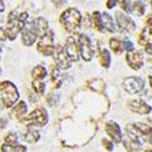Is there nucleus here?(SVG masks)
Wrapping results in <instances>:
<instances>
[{"mask_svg":"<svg viewBox=\"0 0 152 152\" xmlns=\"http://www.w3.org/2000/svg\"><path fill=\"white\" fill-rule=\"evenodd\" d=\"M27 18H28V14L27 12H22V14H17V11H11L9 18H7V27L5 33L7 34L9 39L14 40L17 37V34L23 31V28L26 27L27 23Z\"/></svg>","mask_w":152,"mask_h":152,"instance_id":"obj_1","label":"nucleus"},{"mask_svg":"<svg viewBox=\"0 0 152 152\" xmlns=\"http://www.w3.org/2000/svg\"><path fill=\"white\" fill-rule=\"evenodd\" d=\"M60 20H61L62 26L67 31L72 32V31H75V29L79 28L80 23H82V15L77 9L71 7L63 12Z\"/></svg>","mask_w":152,"mask_h":152,"instance_id":"obj_2","label":"nucleus"},{"mask_svg":"<svg viewBox=\"0 0 152 152\" xmlns=\"http://www.w3.org/2000/svg\"><path fill=\"white\" fill-rule=\"evenodd\" d=\"M0 91H1V99L5 107H12L18 100L20 94L17 88L11 82H1L0 83Z\"/></svg>","mask_w":152,"mask_h":152,"instance_id":"obj_3","label":"nucleus"},{"mask_svg":"<svg viewBox=\"0 0 152 152\" xmlns=\"http://www.w3.org/2000/svg\"><path fill=\"white\" fill-rule=\"evenodd\" d=\"M21 122L26 125H39L43 126L48 123V113L44 108H37L34 110L29 116L26 118H22Z\"/></svg>","mask_w":152,"mask_h":152,"instance_id":"obj_4","label":"nucleus"},{"mask_svg":"<svg viewBox=\"0 0 152 152\" xmlns=\"http://www.w3.org/2000/svg\"><path fill=\"white\" fill-rule=\"evenodd\" d=\"M38 50L45 56H51L55 51V45H54V33L51 31H48L42 38L39 43L37 45Z\"/></svg>","mask_w":152,"mask_h":152,"instance_id":"obj_5","label":"nucleus"},{"mask_svg":"<svg viewBox=\"0 0 152 152\" xmlns=\"http://www.w3.org/2000/svg\"><path fill=\"white\" fill-rule=\"evenodd\" d=\"M78 45H79V53L84 61H90L94 55V49L91 46V42L89 37L85 34H80L78 38Z\"/></svg>","mask_w":152,"mask_h":152,"instance_id":"obj_6","label":"nucleus"},{"mask_svg":"<svg viewBox=\"0 0 152 152\" xmlns=\"http://www.w3.org/2000/svg\"><path fill=\"white\" fill-rule=\"evenodd\" d=\"M145 82L140 77H128L123 80V88L129 94H137L144 90Z\"/></svg>","mask_w":152,"mask_h":152,"instance_id":"obj_7","label":"nucleus"},{"mask_svg":"<svg viewBox=\"0 0 152 152\" xmlns=\"http://www.w3.org/2000/svg\"><path fill=\"white\" fill-rule=\"evenodd\" d=\"M48 27H49V24H48L46 20H44L43 17H38V18L33 20L32 22H29V23L27 24L26 28H28L37 38H38V37L42 38V37L49 31Z\"/></svg>","mask_w":152,"mask_h":152,"instance_id":"obj_8","label":"nucleus"},{"mask_svg":"<svg viewBox=\"0 0 152 152\" xmlns=\"http://www.w3.org/2000/svg\"><path fill=\"white\" fill-rule=\"evenodd\" d=\"M54 56H55V61L57 63L58 68L61 69H68L71 67V60L67 56L66 51H65V48H62L61 45L55 46V51H54Z\"/></svg>","mask_w":152,"mask_h":152,"instance_id":"obj_9","label":"nucleus"},{"mask_svg":"<svg viewBox=\"0 0 152 152\" xmlns=\"http://www.w3.org/2000/svg\"><path fill=\"white\" fill-rule=\"evenodd\" d=\"M65 51L67 54V56L69 57L71 62L75 61L77 62L79 60V45H78V42L74 39L73 37H68L66 39V48H65Z\"/></svg>","mask_w":152,"mask_h":152,"instance_id":"obj_10","label":"nucleus"},{"mask_svg":"<svg viewBox=\"0 0 152 152\" xmlns=\"http://www.w3.org/2000/svg\"><path fill=\"white\" fill-rule=\"evenodd\" d=\"M116 17H117V23H118L119 28H122L125 32H129V33L135 31V28H136L135 22L129 16H126L124 12H122V11L116 12Z\"/></svg>","mask_w":152,"mask_h":152,"instance_id":"obj_11","label":"nucleus"},{"mask_svg":"<svg viewBox=\"0 0 152 152\" xmlns=\"http://www.w3.org/2000/svg\"><path fill=\"white\" fill-rule=\"evenodd\" d=\"M105 130L107 133V135L111 137V140H113L115 142H121L123 140V136H122V130L119 128V125L116 122H107L105 125Z\"/></svg>","mask_w":152,"mask_h":152,"instance_id":"obj_12","label":"nucleus"},{"mask_svg":"<svg viewBox=\"0 0 152 152\" xmlns=\"http://www.w3.org/2000/svg\"><path fill=\"white\" fill-rule=\"evenodd\" d=\"M125 60L128 62V65L130 66V68H133V69H140L144 66V58H142L141 54L139 51H135V50L126 53Z\"/></svg>","mask_w":152,"mask_h":152,"instance_id":"obj_13","label":"nucleus"},{"mask_svg":"<svg viewBox=\"0 0 152 152\" xmlns=\"http://www.w3.org/2000/svg\"><path fill=\"white\" fill-rule=\"evenodd\" d=\"M128 105L133 112L139 113V115H148L152 111V107L150 105H147L142 100H132Z\"/></svg>","mask_w":152,"mask_h":152,"instance_id":"obj_14","label":"nucleus"},{"mask_svg":"<svg viewBox=\"0 0 152 152\" xmlns=\"http://www.w3.org/2000/svg\"><path fill=\"white\" fill-rule=\"evenodd\" d=\"M139 42H140L141 45H150L152 44V28L151 27H145L141 31V34L139 37Z\"/></svg>","mask_w":152,"mask_h":152,"instance_id":"obj_15","label":"nucleus"},{"mask_svg":"<svg viewBox=\"0 0 152 152\" xmlns=\"http://www.w3.org/2000/svg\"><path fill=\"white\" fill-rule=\"evenodd\" d=\"M101 17H102V23H104V28L105 31H108V32H116V24H115V21L111 17V15H108L107 12L105 14H101Z\"/></svg>","mask_w":152,"mask_h":152,"instance_id":"obj_16","label":"nucleus"},{"mask_svg":"<svg viewBox=\"0 0 152 152\" xmlns=\"http://www.w3.org/2000/svg\"><path fill=\"white\" fill-rule=\"evenodd\" d=\"M130 12H134L136 16H142L145 12V5L141 0H130Z\"/></svg>","mask_w":152,"mask_h":152,"instance_id":"obj_17","label":"nucleus"},{"mask_svg":"<svg viewBox=\"0 0 152 152\" xmlns=\"http://www.w3.org/2000/svg\"><path fill=\"white\" fill-rule=\"evenodd\" d=\"M37 40V37L28 29L24 27L23 32H22V42L24 45H27V46H31L32 44H34V42Z\"/></svg>","mask_w":152,"mask_h":152,"instance_id":"obj_18","label":"nucleus"},{"mask_svg":"<svg viewBox=\"0 0 152 152\" xmlns=\"http://www.w3.org/2000/svg\"><path fill=\"white\" fill-rule=\"evenodd\" d=\"M91 17H93V18H91V22H93V24H94V27H95L99 32H105L104 23H102V17H101V12L95 11Z\"/></svg>","mask_w":152,"mask_h":152,"instance_id":"obj_19","label":"nucleus"},{"mask_svg":"<svg viewBox=\"0 0 152 152\" xmlns=\"http://www.w3.org/2000/svg\"><path fill=\"white\" fill-rule=\"evenodd\" d=\"M110 48L112 49V51L117 55L122 54L123 50H124L123 49V42L117 39V38H111L110 39Z\"/></svg>","mask_w":152,"mask_h":152,"instance_id":"obj_20","label":"nucleus"},{"mask_svg":"<svg viewBox=\"0 0 152 152\" xmlns=\"http://www.w3.org/2000/svg\"><path fill=\"white\" fill-rule=\"evenodd\" d=\"M123 141V144H124V147L128 150V151H130V152H133V151H139L141 148V146L142 145H140V144H137V142H135L134 140H132V139H129L128 136H126L124 140H122Z\"/></svg>","mask_w":152,"mask_h":152,"instance_id":"obj_21","label":"nucleus"},{"mask_svg":"<svg viewBox=\"0 0 152 152\" xmlns=\"http://www.w3.org/2000/svg\"><path fill=\"white\" fill-rule=\"evenodd\" d=\"M23 139L29 144H34V142H37L38 140H39V133H38L37 130H34V129H29L27 133H24Z\"/></svg>","mask_w":152,"mask_h":152,"instance_id":"obj_22","label":"nucleus"},{"mask_svg":"<svg viewBox=\"0 0 152 152\" xmlns=\"http://www.w3.org/2000/svg\"><path fill=\"white\" fill-rule=\"evenodd\" d=\"M100 63L101 66L105 67V68H108L110 65H111V56H110V53L107 49H104L101 50V54H100Z\"/></svg>","mask_w":152,"mask_h":152,"instance_id":"obj_23","label":"nucleus"},{"mask_svg":"<svg viewBox=\"0 0 152 152\" xmlns=\"http://www.w3.org/2000/svg\"><path fill=\"white\" fill-rule=\"evenodd\" d=\"M134 126L144 136H151L152 135V126L146 124V123H136V124H134Z\"/></svg>","mask_w":152,"mask_h":152,"instance_id":"obj_24","label":"nucleus"},{"mask_svg":"<svg viewBox=\"0 0 152 152\" xmlns=\"http://www.w3.org/2000/svg\"><path fill=\"white\" fill-rule=\"evenodd\" d=\"M3 152H26L27 147L26 146H22V145H3L1 147Z\"/></svg>","mask_w":152,"mask_h":152,"instance_id":"obj_25","label":"nucleus"},{"mask_svg":"<svg viewBox=\"0 0 152 152\" xmlns=\"http://www.w3.org/2000/svg\"><path fill=\"white\" fill-rule=\"evenodd\" d=\"M46 69L43 67V66H37L34 67V69L32 71V77L35 79V80H40L43 79L45 75H46Z\"/></svg>","mask_w":152,"mask_h":152,"instance_id":"obj_26","label":"nucleus"},{"mask_svg":"<svg viewBox=\"0 0 152 152\" xmlns=\"http://www.w3.org/2000/svg\"><path fill=\"white\" fill-rule=\"evenodd\" d=\"M26 112H27V105L26 102H23V101H21V102L15 107L14 110V115L18 118H22L24 115H26Z\"/></svg>","mask_w":152,"mask_h":152,"instance_id":"obj_27","label":"nucleus"},{"mask_svg":"<svg viewBox=\"0 0 152 152\" xmlns=\"http://www.w3.org/2000/svg\"><path fill=\"white\" fill-rule=\"evenodd\" d=\"M89 88L95 91H102L105 89V83L101 80V79H93L89 82Z\"/></svg>","mask_w":152,"mask_h":152,"instance_id":"obj_28","label":"nucleus"},{"mask_svg":"<svg viewBox=\"0 0 152 152\" xmlns=\"http://www.w3.org/2000/svg\"><path fill=\"white\" fill-rule=\"evenodd\" d=\"M33 88L34 90L37 91V94H43L44 90H45V85L42 80H34L33 82Z\"/></svg>","mask_w":152,"mask_h":152,"instance_id":"obj_29","label":"nucleus"},{"mask_svg":"<svg viewBox=\"0 0 152 152\" xmlns=\"http://www.w3.org/2000/svg\"><path fill=\"white\" fill-rule=\"evenodd\" d=\"M5 141L7 142V145H17V136L15 134H7L5 136Z\"/></svg>","mask_w":152,"mask_h":152,"instance_id":"obj_30","label":"nucleus"},{"mask_svg":"<svg viewBox=\"0 0 152 152\" xmlns=\"http://www.w3.org/2000/svg\"><path fill=\"white\" fill-rule=\"evenodd\" d=\"M119 4L121 7L123 9L124 12H130V0H119Z\"/></svg>","mask_w":152,"mask_h":152,"instance_id":"obj_31","label":"nucleus"},{"mask_svg":"<svg viewBox=\"0 0 152 152\" xmlns=\"http://www.w3.org/2000/svg\"><path fill=\"white\" fill-rule=\"evenodd\" d=\"M123 49L124 50H126V51H133V50H134V44L129 40V39H125L124 42H123Z\"/></svg>","mask_w":152,"mask_h":152,"instance_id":"obj_32","label":"nucleus"},{"mask_svg":"<svg viewBox=\"0 0 152 152\" xmlns=\"http://www.w3.org/2000/svg\"><path fill=\"white\" fill-rule=\"evenodd\" d=\"M102 144H104V146H105L108 151H112L113 148H115V147H113V144H112L111 141H108L107 139H104V140H102Z\"/></svg>","mask_w":152,"mask_h":152,"instance_id":"obj_33","label":"nucleus"},{"mask_svg":"<svg viewBox=\"0 0 152 152\" xmlns=\"http://www.w3.org/2000/svg\"><path fill=\"white\" fill-rule=\"evenodd\" d=\"M117 3H118V0H108L106 3V6H107V9H113L117 5Z\"/></svg>","mask_w":152,"mask_h":152,"instance_id":"obj_34","label":"nucleus"},{"mask_svg":"<svg viewBox=\"0 0 152 152\" xmlns=\"http://www.w3.org/2000/svg\"><path fill=\"white\" fill-rule=\"evenodd\" d=\"M58 68H54L53 69V73H51V79L53 80H56L57 78H58Z\"/></svg>","mask_w":152,"mask_h":152,"instance_id":"obj_35","label":"nucleus"},{"mask_svg":"<svg viewBox=\"0 0 152 152\" xmlns=\"http://www.w3.org/2000/svg\"><path fill=\"white\" fill-rule=\"evenodd\" d=\"M6 39V33L3 28H0V40H5Z\"/></svg>","mask_w":152,"mask_h":152,"instance_id":"obj_36","label":"nucleus"},{"mask_svg":"<svg viewBox=\"0 0 152 152\" xmlns=\"http://www.w3.org/2000/svg\"><path fill=\"white\" fill-rule=\"evenodd\" d=\"M145 51H146L147 54L152 55V44H150V45H146V48H145Z\"/></svg>","mask_w":152,"mask_h":152,"instance_id":"obj_37","label":"nucleus"},{"mask_svg":"<svg viewBox=\"0 0 152 152\" xmlns=\"http://www.w3.org/2000/svg\"><path fill=\"white\" fill-rule=\"evenodd\" d=\"M66 1H67V0H54V3H55L57 6H58V5H62L63 3H66Z\"/></svg>","mask_w":152,"mask_h":152,"instance_id":"obj_38","label":"nucleus"},{"mask_svg":"<svg viewBox=\"0 0 152 152\" xmlns=\"http://www.w3.org/2000/svg\"><path fill=\"white\" fill-rule=\"evenodd\" d=\"M146 22H147V24H148V26H151V27H152V16H148Z\"/></svg>","mask_w":152,"mask_h":152,"instance_id":"obj_39","label":"nucleus"},{"mask_svg":"<svg viewBox=\"0 0 152 152\" xmlns=\"http://www.w3.org/2000/svg\"><path fill=\"white\" fill-rule=\"evenodd\" d=\"M4 9H5V6H4L3 0H0V12H1V11H4Z\"/></svg>","mask_w":152,"mask_h":152,"instance_id":"obj_40","label":"nucleus"},{"mask_svg":"<svg viewBox=\"0 0 152 152\" xmlns=\"http://www.w3.org/2000/svg\"><path fill=\"white\" fill-rule=\"evenodd\" d=\"M150 84H151V86H152V77H150Z\"/></svg>","mask_w":152,"mask_h":152,"instance_id":"obj_41","label":"nucleus"},{"mask_svg":"<svg viewBox=\"0 0 152 152\" xmlns=\"http://www.w3.org/2000/svg\"><path fill=\"white\" fill-rule=\"evenodd\" d=\"M150 142H151V144H152V135H151V136H150Z\"/></svg>","mask_w":152,"mask_h":152,"instance_id":"obj_42","label":"nucleus"},{"mask_svg":"<svg viewBox=\"0 0 152 152\" xmlns=\"http://www.w3.org/2000/svg\"><path fill=\"white\" fill-rule=\"evenodd\" d=\"M145 152H152V150H147V151H145Z\"/></svg>","mask_w":152,"mask_h":152,"instance_id":"obj_43","label":"nucleus"},{"mask_svg":"<svg viewBox=\"0 0 152 152\" xmlns=\"http://www.w3.org/2000/svg\"><path fill=\"white\" fill-rule=\"evenodd\" d=\"M151 5H152V1H151Z\"/></svg>","mask_w":152,"mask_h":152,"instance_id":"obj_44","label":"nucleus"}]
</instances>
